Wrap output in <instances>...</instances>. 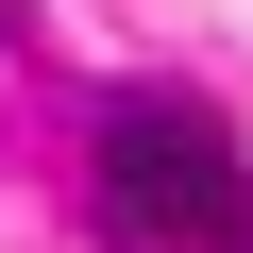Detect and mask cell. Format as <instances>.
I'll use <instances>...</instances> for the list:
<instances>
[{
    "label": "cell",
    "mask_w": 253,
    "mask_h": 253,
    "mask_svg": "<svg viewBox=\"0 0 253 253\" xmlns=\"http://www.w3.org/2000/svg\"><path fill=\"white\" fill-rule=\"evenodd\" d=\"M253 219V186H236V135L203 101H118L101 118V236L118 253H219Z\"/></svg>",
    "instance_id": "obj_1"
},
{
    "label": "cell",
    "mask_w": 253,
    "mask_h": 253,
    "mask_svg": "<svg viewBox=\"0 0 253 253\" xmlns=\"http://www.w3.org/2000/svg\"><path fill=\"white\" fill-rule=\"evenodd\" d=\"M236 253H253V219H236Z\"/></svg>",
    "instance_id": "obj_2"
}]
</instances>
